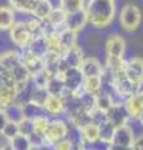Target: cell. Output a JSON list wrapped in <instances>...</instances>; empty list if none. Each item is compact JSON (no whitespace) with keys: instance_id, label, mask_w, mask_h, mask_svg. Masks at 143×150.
Listing matches in <instances>:
<instances>
[{"instance_id":"34","label":"cell","mask_w":143,"mask_h":150,"mask_svg":"<svg viewBox=\"0 0 143 150\" xmlns=\"http://www.w3.org/2000/svg\"><path fill=\"white\" fill-rule=\"evenodd\" d=\"M23 109H24V115L30 119L38 118V116H41V115H48V112L45 111L44 108L38 106L35 104H33V103H28V104L23 105Z\"/></svg>"},{"instance_id":"38","label":"cell","mask_w":143,"mask_h":150,"mask_svg":"<svg viewBox=\"0 0 143 150\" xmlns=\"http://www.w3.org/2000/svg\"><path fill=\"white\" fill-rule=\"evenodd\" d=\"M18 125H19V133L24 134V135H28V137H30V135L35 131L33 119L26 118V116H24V118L18 123Z\"/></svg>"},{"instance_id":"31","label":"cell","mask_w":143,"mask_h":150,"mask_svg":"<svg viewBox=\"0 0 143 150\" xmlns=\"http://www.w3.org/2000/svg\"><path fill=\"white\" fill-rule=\"evenodd\" d=\"M65 18H66V13L60 6L53 8V10H51L49 16H48L50 23L56 28V29H59L61 26H65Z\"/></svg>"},{"instance_id":"29","label":"cell","mask_w":143,"mask_h":150,"mask_svg":"<svg viewBox=\"0 0 143 150\" xmlns=\"http://www.w3.org/2000/svg\"><path fill=\"white\" fill-rule=\"evenodd\" d=\"M9 3H10L13 9H15L18 11L31 14L33 9L36 5L38 0H9Z\"/></svg>"},{"instance_id":"18","label":"cell","mask_w":143,"mask_h":150,"mask_svg":"<svg viewBox=\"0 0 143 150\" xmlns=\"http://www.w3.org/2000/svg\"><path fill=\"white\" fill-rule=\"evenodd\" d=\"M56 34H58L63 50H66L72 46L77 45V31L70 30L66 26H61L59 29H56Z\"/></svg>"},{"instance_id":"19","label":"cell","mask_w":143,"mask_h":150,"mask_svg":"<svg viewBox=\"0 0 143 150\" xmlns=\"http://www.w3.org/2000/svg\"><path fill=\"white\" fill-rule=\"evenodd\" d=\"M43 108H44L45 111L48 112V115H54V116L63 114L65 110L64 101L61 100V98L58 95H49V98L46 99Z\"/></svg>"},{"instance_id":"43","label":"cell","mask_w":143,"mask_h":150,"mask_svg":"<svg viewBox=\"0 0 143 150\" xmlns=\"http://www.w3.org/2000/svg\"><path fill=\"white\" fill-rule=\"evenodd\" d=\"M136 94H143V80L136 84Z\"/></svg>"},{"instance_id":"11","label":"cell","mask_w":143,"mask_h":150,"mask_svg":"<svg viewBox=\"0 0 143 150\" xmlns=\"http://www.w3.org/2000/svg\"><path fill=\"white\" fill-rule=\"evenodd\" d=\"M124 74L132 83L138 84L143 80V59L132 58L124 64Z\"/></svg>"},{"instance_id":"40","label":"cell","mask_w":143,"mask_h":150,"mask_svg":"<svg viewBox=\"0 0 143 150\" xmlns=\"http://www.w3.org/2000/svg\"><path fill=\"white\" fill-rule=\"evenodd\" d=\"M92 123L97 124V125H102L104 123L108 121V115H107V111H103V110H99V109H94L92 112Z\"/></svg>"},{"instance_id":"14","label":"cell","mask_w":143,"mask_h":150,"mask_svg":"<svg viewBox=\"0 0 143 150\" xmlns=\"http://www.w3.org/2000/svg\"><path fill=\"white\" fill-rule=\"evenodd\" d=\"M61 58L65 60V63L68 64L69 68H79L84 59V54L80 46L74 45L72 48L64 50L63 54H61Z\"/></svg>"},{"instance_id":"6","label":"cell","mask_w":143,"mask_h":150,"mask_svg":"<svg viewBox=\"0 0 143 150\" xmlns=\"http://www.w3.org/2000/svg\"><path fill=\"white\" fill-rule=\"evenodd\" d=\"M63 78L64 85L66 89L73 91L75 95H79L84 91V75L80 68H68L64 73H59Z\"/></svg>"},{"instance_id":"20","label":"cell","mask_w":143,"mask_h":150,"mask_svg":"<svg viewBox=\"0 0 143 150\" xmlns=\"http://www.w3.org/2000/svg\"><path fill=\"white\" fill-rule=\"evenodd\" d=\"M80 131H82V137L87 145L94 144L99 140V125H97V124L89 123L87 125L82 126Z\"/></svg>"},{"instance_id":"3","label":"cell","mask_w":143,"mask_h":150,"mask_svg":"<svg viewBox=\"0 0 143 150\" xmlns=\"http://www.w3.org/2000/svg\"><path fill=\"white\" fill-rule=\"evenodd\" d=\"M134 142V133L129 123L116 126L113 138L109 143V149H132Z\"/></svg>"},{"instance_id":"25","label":"cell","mask_w":143,"mask_h":150,"mask_svg":"<svg viewBox=\"0 0 143 150\" xmlns=\"http://www.w3.org/2000/svg\"><path fill=\"white\" fill-rule=\"evenodd\" d=\"M64 81H63V78H61V75L58 73L54 76H51L49 79V81L46 84V90L49 91L50 95H60L61 91L64 90Z\"/></svg>"},{"instance_id":"39","label":"cell","mask_w":143,"mask_h":150,"mask_svg":"<svg viewBox=\"0 0 143 150\" xmlns=\"http://www.w3.org/2000/svg\"><path fill=\"white\" fill-rule=\"evenodd\" d=\"M49 121H50V119H49V116L48 115H41V116H38V118L33 119L35 133L40 134V135H44L48 125H49Z\"/></svg>"},{"instance_id":"30","label":"cell","mask_w":143,"mask_h":150,"mask_svg":"<svg viewBox=\"0 0 143 150\" xmlns=\"http://www.w3.org/2000/svg\"><path fill=\"white\" fill-rule=\"evenodd\" d=\"M113 104H114V100H113L112 94H109L104 90H101L97 94V109L108 111Z\"/></svg>"},{"instance_id":"42","label":"cell","mask_w":143,"mask_h":150,"mask_svg":"<svg viewBox=\"0 0 143 150\" xmlns=\"http://www.w3.org/2000/svg\"><path fill=\"white\" fill-rule=\"evenodd\" d=\"M132 149L143 150V134L139 135L138 138H134V142H133V146H132Z\"/></svg>"},{"instance_id":"24","label":"cell","mask_w":143,"mask_h":150,"mask_svg":"<svg viewBox=\"0 0 143 150\" xmlns=\"http://www.w3.org/2000/svg\"><path fill=\"white\" fill-rule=\"evenodd\" d=\"M78 96H79V100L82 103V106L84 110L92 112L94 109H97V94L84 90Z\"/></svg>"},{"instance_id":"10","label":"cell","mask_w":143,"mask_h":150,"mask_svg":"<svg viewBox=\"0 0 143 150\" xmlns=\"http://www.w3.org/2000/svg\"><path fill=\"white\" fill-rule=\"evenodd\" d=\"M88 23V15L85 11V8H82L79 10L72 11L66 14L65 18V26L73 31H80Z\"/></svg>"},{"instance_id":"7","label":"cell","mask_w":143,"mask_h":150,"mask_svg":"<svg viewBox=\"0 0 143 150\" xmlns=\"http://www.w3.org/2000/svg\"><path fill=\"white\" fill-rule=\"evenodd\" d=\"M141 19L142 14L141 10L136 5L128 4L122 9L121 14H119V21L123 29H126L128 31L136 30L141 24Z\"/></svg>"},{"instance_id":"15","label":"cell","mask_w":143,"mask_h":150,"mask_svg":"<svg viewBox=\"0 0 143 150\" xmlns=\"http://www.w3.org/2000/svg\"><path fill=\"white\" fill-rule=\"evenodd\" d=\"M106 49H107V55L123 58L124 51H126V41L122 36L112 35V36H109V39L107 40Z\"/></svg>"},{"instance_id":"5","label":"cell","mask_w":143,"mask_h":150,"mask_svg":"<svg viewBox=\"0 0 143 150\" xmlns=\"http://www.w3.org/2000/svg\"><path fill=\"white\" fill-rule=\"evenodd\" d=\"M109 75H111L109 81H111L113 86V91L118 96H121L122 99H127V98H129L136 93V84L132 83L127 78V75L124 74V70L119 73L109 74Z\"/></svg>"},{"instance_id":"13","label":"cell","mask_w":143,"mask_h":150,"mask_svg":"<svg viewBox=\"0 0 143 150\" xmlns=\"http://www.w3.org/2000/svg\"><path fill=\"white\" fill-rule=\"evenodd\" d=\"M79 68L82 70L84 78L103 75V73H104V69L102 67V64L99 63V60L95 58H92V56H90V58H84Z\"/></svg>"},{"instance_id":"8","label":"cell","mask_w":143,"mask_h":150,"mask_svg":"<svg viewBox=\"0 0 143 150\" xmlns=\"http://www.w3.org/2000/svg\"><path fill=\"white\" fill-rule=\"evenodd\" d=\"M66 134H68V125L61 120H50L49 125L44 133V138L46 143L54 148L56 144L61 140L66 139Z\"/></svg>"},{"instance_id":"33","label":"cell","mask_w":143,"mask_h":150,"mask_svg":"<svg viewBox=\"0 0 143 150\" xmlns=\"http://www.w3.org/2000/svg\"><path fill=\"white\" fill-rule=\"evenodd\" d=\"M124 64L126 62L123 60V58H119V56H111L107 55V69L109 74H114V73H119L124 70Z\"/></svg>"},{"instance_id":"44","label":"cell","mask_w":143,"mask_h":150,"mask_svg":"<svg viewBox=\"0 0 143 150\" xmlns=\"http://www.w3.org/2000/svg\"><path fill=\"white\" fill-rule=\"evenodd\" d=\"M138 121H139V124H141V126L143 128V110H142V112L139 114V116H138V119H137Z\"/></svg>"},{"instance_id":"2","label":"cell","mask_w":143,"mask_h":150,"mask_svg":"<svg viewBox=\"0 0 143 150\" xmlns=\"http://www.w3.org/2000/svg\"><path fill=\"white\" fill-rule=\"evenodd\" d=\"M16 86L11 73L0 64V109H5L8 105L15 101Z\"/></svg>"},{"instance_id":"16","label":"cell","mask_w":143,"mask_h":150,"mask_svg":"<svg viewBox=\"0 0 143 150\" xmlns=\"http://www.w3.org/2000/svg\"><path fill=\"white\" fill-rule=\"evenodd\" d=\"M21 59H23L24 65L28 68V70H29V73L31 75H34L38 71H40V70L44 69V60H43V58H39V56L33 55L26 49L23 50Z\"/></svg>"},{"instance_id":"17","label":"cell","mask_w":143,"mask_h":150,"mask_svg":"<svg viewBox=\"0 0 143 150\" xmlns=\"http://www.w3.org/2000/svg\"><path fill=\"white\" fill-rule=\"evenodd\" d=\"M126 106L131 115V120H137L143 110V98L141 94H133L126 99Z\"/></svg>"},{"instance_id":"9","label":"cell","mask_w":143,"mask_h":150,"mask_svg":"<svg viewBox=\"0 0 143 150\" xmlns=\"http://www.w3.org/2000/svg\"><path fill=\"white\" fill-rule=\"evenodd\" d=\"M107 115H108V121L114 126L127 124L131 120V115L128 112L126 103H114L111 109L107 111Z\"/></svg>"},{"instance_id":"28","label":"cell","mask_w":143,"mask_h":150,"mask_svg":"<svg viewBox=\"0 0 143 150\" xmlns=\"http://www.w3.org/2000/svg\"><path fill=\"white\" fill-rule=\"evenodd\" d=\"M10 149L13 150H30L31 143L30 138L28 135H24L19 133L14 138L10 139Z\"/></svg>"},{"instance_id":"12","label":"cell","mask_w":143,"mask_h":150,"mask_svg":"<svg viewBox=\"0 0 143 150\" xmlns=\"http://www.w3.org/2000/svg\"><path fill=\"white\" fill-rule=\"evenodd\" d=\"M26 50L31 53L33 55L39 56V58H43L48 51L50 50L49 48V39L45 35H36L31 39L29 46L26 48Z\"/></svg>"},{"instance_id":"1","label":"cell","mask_w":143,"mask_h":150,"mask_svg":"<svg viewBox=\"0 0 143 150\" xmlns=\"http://www.w3.org/2000/svg\"><path fill=\"white\" fill-rule=\"evenodd\" d=\"M88 21L95 28H106L114 18V1L109 0H92L84 6Z\"/></svg>"},{"instance_id":"37","label":"cell","mask_w":143,"mask_h":150,"mask_svg":"<svg viewBox=\"0 0 143 150\" xmlns=\"http://www.w3.org/2000/svg\"><path fill=\"white\" fill-rule=\"evenodd\" d=\"M1 134L4 138H6L10 140L11 138H14L15 135L19 134V125L18 123L15 121H11V120H8L5 125H4V128L1 129Z\"/></svg>"},{"instance_id":"22","label":"cell","mask_w":143,"mask_h":150,"mask_svg":"<svg viewBox=\"0 0 143 150\" xmlns=\"http://www.w3.org/2000/svg\"><path fill=\"white\" fill-rule=\"evenodd\" d=\"M15 23V14L11 8L0 6V30H9Z\"/></svg>"},{"instance_id":"35","label":"cell","mask_w":143,"mask_h":150,"mask_svg":"<svg viewBox=\"0 0 143 150\" xmlns=\"http://www.w3.org/2000/svg\"><path fill=\"white\" fill-rule=\"evenodd\" d=\"M114 130H116V126H114L113 124H111L109 121L99 125V140L109 144L112 138H113Z\"/></svg>"},{"instance_id":"4","label":"cell","mask_w":143,"mask_h":150,"mask_svg":"<svg viewBox=\"0 0 143 150\" xmlns=\"http://www.w3.org/2000/svg\"><path fill=\"white\" fill-rule=\"evenodd\" d=\"M9 36L14 45L21 50L26 49L29 46L31 39L34 38L33 33L26 25V21H15L13 26L9 29Z\"/></svg>"},{"instance_id":"21","label":"cell","mask_w":143,"mask_h":150,"mask_svg":"<svg viewBox=\"0 0 143 150\" xmlns=\"http://www.w3.org/2000/svg\"><path fill=\"white\" fill-rule=\"evenodd\" d=\"M53 4H51L50 0H38L36 5L34 6L31 11V15L35 16L38 19H46L49 16V14L53 10Z\"/></svg>"},{"instance_id":"41","label":"cell","mask_w":143,"mask_h":150,"mask_svg":"<svg viewBox=\"0 0 143 150\" xmlns=\"http://www.w3.org/2000/svg\"><path fill=\"white\" fill-rule=\"evenodd\" d=\"M54 149H66V150H70V149H73V145H72V143L69 142L68 139H64V140H61V142H59L58 144L54 146Z\"/></svg>"},{"instance_id":"32","label":"cell","mask_w":143,"mask_h":150,"mask_svg":"<svg viewBox=\"0 0 143 150\" xmlns=\"http://www.w3.org/2000/svg\"><path fill=\"white\" fill-rule=\"evenodd\" d=\"M103 86V76L102 75H97V76H89L84 79V89L90 93L98 94L102 90Z\"/></svg>"},{"instance_id":"45","label":"cell","mask_w":143,"mask_h":150,"mask_svg":"<svg viewBox=\"0 0 143 150\" xmlns=\"http://www.w3.org/2000/svg\"><path fill=\"white\" fill-rule=\"evenodd\" d=\"M109 1H114V0H109Z\"/></svg>"},{"instance_id":"36","label":"cell","mask_w":143,"mask_h":150,"mask_svg":"<svg viewBox=\"0 0 143 150\" xmlns=\"http://www.w3.org/2000/svg\"><path fill=\"white\" fill-rule=\"evenodd\" d=\"M59 6L68 14L84 8V0H60Z\"/></svg>"},{"instance_id":"27","label":"cell","mask_w":143,"mask_h":150,"mask_svg":"<svg viewBox=\"0 0 143 150\" xmlns=\"http://www.w3.org/2000/svg\"><path fill=\"white\" fill-rule=\"evenodd\" d=\"M49 91L46 90V88H39V86H35L31 90V95H30V101L38 106H44L46 99L49 98Z\"/></svg>"},{"instance_id":"23","label":"cell","mask_w":143,"mask_h":150,"mask_svg":"<svg viewBox=\"0 0 143 150\" xmlns=\"http://www.w3.org/2000/svg\"><path fill=\"white\" fill-rule=\"evenodd\" d=\"M68 118H69V121L72 124L75 125V126H79V128L92 123V115H90L89 111L84 110V109H80L78 111L73 112V114L68 115Z\"/></svg>"},{"instance_id":"26","label":"cell","mask_w":143,"mask_h":150,"mask_svg":"<svg viewBox=\"0 0 143 150\" xmlns=\"http://www.w3.org/2000/svg\"><path fill=\"white\" fill-rule=\"evenodd\" d=\"M4 112H5L8 120H11V121H15V123H19L24 116V109L20 104L14 101L13 104L8 105L5 109H4Z\"/></svg>"}]
</instances>
